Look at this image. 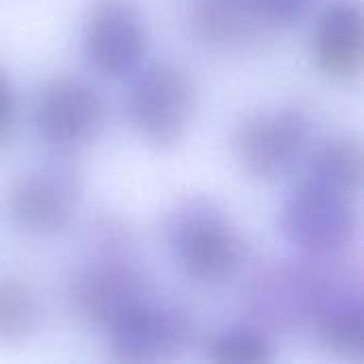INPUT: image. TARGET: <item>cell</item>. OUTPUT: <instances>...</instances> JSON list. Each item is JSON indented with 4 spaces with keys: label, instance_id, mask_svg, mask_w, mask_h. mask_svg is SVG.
I'll use <instances>...</instances> for the list:
<instances>
[{
    "label": "cell",
    "instance_id": "1",
    "mask_svg": "<svg viewBox=\"0 0 364 364\" xmlns=\"http://www.w3.org/2000/svg\"><path fill=\"white\" fill-rule=\"evenodd\" d=\"M360 288V269L346 254H299L260 264L245 284L243 305L258 328L288 335L311 328L331 301Z\"/></svg>",
    "mask_w": 364,
    "mask_h": 364
},
{
    "label": "cell",
    "instance_id": "2",
    "mask_svg": "<svg viewBox=\"0 0 364 364\" xmlns=\"http://www.w3.org/2000/svg\"><path fill=\"white\" fill-rule=\"evenodd\" d=\"M162 237L179 271L200 286L230 282L250 256L241 230L209 196H188L175 203L164 215Z\"/></svg>",
    "mask_w": 364,
    "mask_h": 364
},
{
    "label": "cell",
    "instance_id": "3",
    "mask_svg": "<svg viewBox=\"0 0 364 364\" xmlns=\"http://www.w3.org/2000/svg\"><path fill=\"white\" fill-rule=\"evenodd\" d=\"M124 111L130 126L149 145L166 149L177 145L196 111V83L175 62H154L132 73Z\"/></svg>",
    "mask_w": 364,
    "mask_h": 364
},
{
    "label": "cell",
    "instance_id": "4",
    "mask_svg": "<svg viewBox=\"0 0 364 364\" xmlns=\"http://www.w3.org/2000/svg\"><path fill=\"white\" fill-rule=\"evenodd\" d=\"M279 228L299 254H348L358 232V215L352 196L301 181L279 209Z\"/></svg>",
    "mask_w": 364,
    "mask_h": 364
},
{
    "label": "cell",
    "instance_id": "5",
    "mask_svg": "<svg viewBox=\"0 0 364 364\" xmlns=\"http://www.w3.org/2000/svg\"><path fill=\"white\" fill-rule=\"evenodd\" d=\"M151 296V277L134 262V258H90L68 277L66 284V303L70 314H75L79 322L102 331Z\"/></svg>",
    "mask_w": 364,
    "mask_h": 364
},
{
    "label": "cell",
    "instance_id": "6",
    "mask_svg": "<svg viewBox=\"0 0 364 364\" xmlns=\"http://www.w3.org/2000/svg\"><path fill=\"white\" fill-rule=\"evenodd\" d=\"M149 47L147 21L136 0H92L81 21V51L105 77L132 75Z\"/></svg>",
    "mask_w": 364,
    "mask_h": 364
},
{
    "label": "cell",
    "instance_id": "7",
    "mask_svg": "<svg viewBox=\"0 0 364 364\" xmlns=\"http://www.w3.org/2000/svg\"><path fill=\"white\" fill-rule=\"evenodd\" d=\"M309 141V115L299 107H279L243 119L235 132V151L252 177L275 181L299 164Z\"/></svg>",
    "mask_w": 364,
    "mask_h": 364
},
{
    "label": "cell",
    "instance_id": "8",
    "mask_svg": "<svg viewBox=\"0 0 364 364\" xmlns=\"http://www.w3.org/2000/svg\"><path fill=\"white\" fill-rule=\"evenodd\" d=\"M113 358L124 363H166L181 358L196 339V320L175 303L154 296L107 328Z\"/></svg>",
    "mask_w": 364,
    "mask_h": 364
},
{
    "label": "cell",
    "instance_id": "9",
    "mask_svg": "<svg viewBox=\"0 0 364 364\" xmlns=\"http://www.w3.org/2000/svg\"><path fill=\"white\" fill-rule=\"evenodd\" d=\"M34 128L55 151L70 154L92 143L105 124V100L83 79L60 75L38 90L34 100Z\"/></svg>",
    "mask_w": 364,
    "mask_h": 364
},
{
    "label": "cell",
    "instance_id": "10",
    "mask_svg": "<svg viewBox=\"0 0 364 364\" xmlns=\"http://www.w3.org/2000/svg\"><path fill=\"white\" fill-rule=\"evenodd\" d=\"M81 198V177L66 164H47L17 179L6 207L13 224L26 235L47 237L64 230Z\"/></svg>",
    "mask_w": 364,
    "mask_h": 364
},
{
    "label": "cell",
    "instance_id": "11",
    "mask_svg": "<svg viewBox=\"0 0 364 364\" xmlns=\"http://www.w3.org/2000/svg\"><path fill=\"white\" fill-rule=\"evenodd\" d=\"M186 26L194 43L213 53H239L271 34L252 0H188Z\"/></svg>",
    "mask_w": 364,
    "mask_h": 364
},
{
    "label": "cell",
    "instance_id": "12",
    "mask_svg": "<svg viewBox=\"0 0 364 364\" xmlns=\"http://www.w3.org/2000/svg\"><path fill=\"white\" fill-rule=\"evenodd\" d=\"M364 19L354 0H335L316 23L314 55L324 75L339 81H352L363 73Z\"/></svg>",
    "mask_w": 364,
    "mask_h": 364
},
{
    "label": "cell",
    "instance_id": "13",
    "mask_svg": "<svg viewBox=\"0 0 364 364\" xmlns=\"http://www.w3.org/2000/svg\"><path fill=\"white\" fill-rule=\"evenodd\" d=\"M363 147L352 136H331L318 143L305 164V181L356 196L363 186Z\"/></svg>",
    "mask_w": 364,
    "mask_h": 364
},
{
    "label": "cell",
    "instance_id": "14",
    "mask_svg": "<svg viewBox=\"0 0 364 364\" xmlns=\"http://www.w3.org/2000/svg\"><path fill=\"white\" fill-rule=\"evenodd\" d=\"M311 328L316 331L320 343L346 358L363 360L364 356V303L363 288L346 292L331 301L314 320Z\"/></svg>",
    "mask_w": 364,
    "mask_h": 364
},
{
    "label": "cell",
    "instance_id": "15",
    "mask_svg": "<svg viewBox=\"0 0 364 364\" xmlns=\"http://www.w3.org/2000/svg\"><path fill=\"white\" fill-rule=\"evenodd\" d=\"M207 358L220 364H264L275 360L269 333L256 324H237L215 333L205 346Z\"/></svg>",
    "mask_w": 364,
    "mask_h": 364
},
{
    "label": "cell",
    "instance_id": "16",
    "mask_svg": "<svg viewBox=\"0 0 364 364\" xmlns=\"http://www.w3.org/2000/svg\"><path fill=\"white\" fill-rule=\"evenodd\" d=\"M41 320L38 296L30 284L0 277V343H15L30 337Z\"/></svg>",
    "mask_w": 364,
    "mask_h": 364
},
{
    "label": "cell",
    "instance_id": "17",
    "mask_svg": "<svg viewBox=\"0 0 364 364\" xmlns=\"http://www.w3.org/2000/svg\"><path fill=\"white\" fill-rule=\"evenodd\" d=\"M83 245L94 260H128L136 252V232L124 218L100 213L87 222Z\"/></svg>",
    "mask_w": 364,
    "mask_h": 364
},
{
    "label": "cell",
    "instance_id": "18",
    "mask_svg": "<svg viewBox=\"0 0 364 364\" xmlns=\"http://www.w3.org/2000/svg\"><path fill=\"white\" fill-rule=\"evenodd\" d=\"M269 32L299 23L316 0H252Z\"/></svg>",
    "mask_w": 364,
    "mask_h": 364
},
{
    "label": "cell",
    "instance_id": "19",
    "mask_svg": "<svg viewBox=\"0 0 364 364\" xmlns=\"http://www.w3.org/2000/svg\"><path fill=\"white\" fill-rule=\"evenodd\" d=\"M17 119V96L9 75L0 68V143L9 139Z\"/></svg>",
    "mask_w": 364,
    "mask_h": 364
}]
</instances>
